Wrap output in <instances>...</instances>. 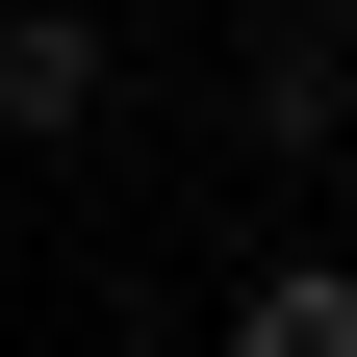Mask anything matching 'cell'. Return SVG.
I'll return each mask as SVG.
<instances>
[{"label":"cell","mask_w":357,"mask_h":357,"mask_svg":"<svg viewBox=\"0 0 357 357\" xmlns=\"http://www.w3.org/2000/svg\"><path fill=\"white\" fill-rule=\"evenodd\" d=\"M102 128V0H0V153H77Z\"/></svg>","instance_id":"cell-1"},{"label":"cell","mask_w":357,"mask_h":357,"mask_svg":"<svg viewBox=\"0 0 357 357\" xmlns=\"http://www.w3.org/2000/svg\"><path fill=\"white\" fill-rule=\"evenodd\" d=\"M230 128H255V153H332V128H357V52H332V0H281V26H255Z\"/></svg>","instance_id":"cell-2"},{"label":"cell","mask_w":357,"mask_h":357,"mask_svg":"<svg viewBox=\"0 0 357 357\" xmlns=\"http://www.w3.org/2000/svg\"><path fill=\"white\" fill-rule=\"evenodd\" d=\"M230 357H357V255H255L230 281Z\"/></svg>","instance_id":"cell-3"},{"label":"cell","mask_w":357,"mask_h":357,"mask_svg":"<svg viewBox=\"0 0 357 357\" xmlns=\"http://www.w3.org/2000/svg\"><path fill=\"white\" fill-rule=\"evenodd\" d=\"M0 332H26V306H0Z\"/></svg>","instance_id":"cell-4"}]
</instances>
